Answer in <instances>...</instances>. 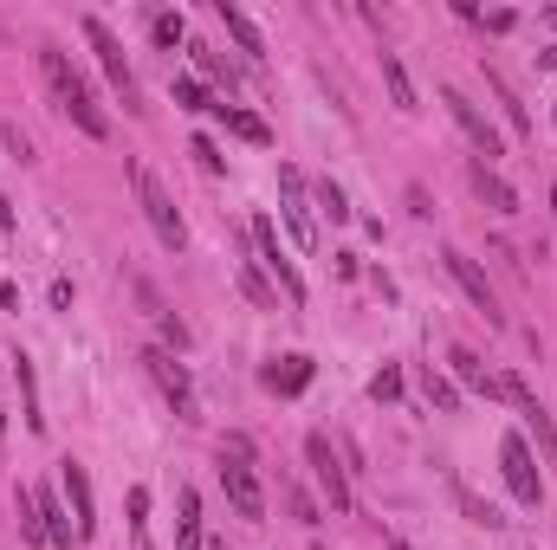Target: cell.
Masks as SVG:
<instances>
[{"mask_svg":"<svg viewBox=\"0 0 557 550\" xmlns=\"http://www.w3.org/2000/svg\"><path fill=\"white\" fill-rule=\"evenodd\" d=\"M318 201L331 208V220H350V201H344V188H337V182H318Z\"/></svg>","mask_w":557,"mask_h":550,"instance_id":"31","label":"cell"},{"mask_svg":"<svg viewBox=\"0 0 557 550\" xmlns=\"http://www.w3.org/2000/svg\"><path fill=\"white\" fill-rule=\"evenodd\" d=\"M201 544V499L195 492H182V550Z\"/></svg>","mask_w":557,"mask_h":550,"instance_id":"27","label":"cell"},{"mask_svg":"<svg viewBox=\"0 0 557 550\" xmlns=\"http://www.w3.org/2000/svg\"><path fill=\"white\" fill-rule=\"evenodd\" d=\"M370 395H376V402H402V369H376V376H370Z\"/></svg>","mask_w":557,"mask_h":550,"instance_id":"28","label":"cell"},{"mask_svg":"<svg viewBox=\"0 0 557 550\" xmlns=\"http://www.w3.org/2000/svg\"><path fill=\"white\" fill-rule=\"evenodd\" d=\"M240 292H247V298H253V305H260V311H279V292H273V285H266V272L253 266V259H240Z\"/></svg>","mask_w":557,"mask_h":550,"instance_id":"20","label":"cell"},{"mask_svg":"<svg viewBox=\"0 0 557 550\" xmlns=\"http://www.w3.org/2000/svg\"><path fill=\"white\" fill-rule=\"evenodd\" d=\"M39 525H46V544H59V550H72V544H85L78 538V525H72V512H65L59 499H52V492H39Z\"/></svg>","mask_w":557,"mask_h":550,"instance_id":"15","label":"cell"},{"mask_svg":"<svg viewBox=\"0 0 557 550\" xmlns=\"http://www.w3.org/2000/svg\"><path fill=\"white\" fill-rule=\"evenodd\" d=\"M441 259H447V272H454V279H460V292H467L473 305H480V318H486V324H506V311H499V298H493V285H486V272L473 266V259L460 253V246H447Z\"/></svg>","mask_w":557,"mask_h":550,"instance_id":"10","label":"cell"},{"mask_svg":"<svg viewBox=\"0 0 557 550\" xmlns=\"http://www.w3.org/2000/svg\"><path fill=\"white\" fill-rule=\"evenodd\" d=\"M0 447H7V415H0Z\"/></svg>","mask_w":557,"mask_h":550,"instance_id":"35","label":"cell"},{"mask_svg":"<svg viewBox=\"0 0 557 550\" xmlns=\"http://www.w3.org/2000/svg\"><path fill=\"white\" fill-rule=\"evenodd\" d=\"M454 499H460V512H467V518H473V525H486V531H499V525H506V518H499V512H493V505H486V499H480V492H467V486H454Z\"/></svg>","mask_w":557,"mask_h":550,"instance_id":"22","label":"cell"},{"mask_svg":"<svg viewBox=\"0 0 557 550\" xmlns=\"http://www.w3.org/2000/svg\"><path fill=\"white\" fill-rule=\"evenodd\" d=\"M137 201H143V220H149V233H156V240H162V246H169V253H175V246L188 240V227H182V214H175V201L162 195V182H156V175L143 169V162H137Z\"/></svg>","mask_w":557,"mask_h":550,"instance_id":"4","label":"cell"},{"mask_svg":"<svg viewBox=\"0 0 557 550\" xmlns=\"http://www.w3.org/2000/svg\"><path fill=\"white\" fill-rule=\"evenodd\" d=\"M85 39H91V52H98V65L111 72V85L124 91V104H137V78H130V59H124V46H117V33L104 20H85Z\"/></svg>","mask_w":557,"mask_h":550,"instance_id":"9","label":"cell"},{"mask_svg":"<svg viewBox=\"0 0 557 550\" xmlns=\"http://www.w3.org/2000/svg\"><path fill=\"white\" fill-rule=\"evenodd\" d=\"M13 376H20V415L33 434H46V415H39V382H33V363L26 356H13Z\"/></svg>","mask_w":557,"mask_h":550,"instance_id":"18","label":"cell"},{"mask_svg":"<svg viewBox=\"0 0 557 550\" xmlns=\"http://www.w3.org/2000/svg\"><path fill=\"white\" fill-rule=\"evenodd\" d=\"M188 156H195V162H201V169H208V175H221V169H227V156H221V149L208 143V136H195V143H188Z\"/></svg>","mask_w":557,"mask_h":550,"instance_id":"29","label":"cell"},{"mask_svg":"<svg viewBox=\"0 0 557 550\" xmlns=\"http://www.w3.org/2000/svg\"><path fill=\"white\" fill-rule=\"evenodd\" d=\"M188 52H195V65H201L208 78H221V72H227V65H221V52H214V46H201V39H188ZM227 78H234V72H227Z\"/></svg>","mask_w":557,"mask_h":550,"instance_id":"30","label":"cell"},{"mask_svg":"<svg viewBox=\"0 0 557 550\" xmlns=\"http://www.w3.org/2000/svg\"><path fill=\"white\" fill-rule=\"evenodd\" d=\"M221 486H227L240 518H266V492H260V479H253V466L240 460V453H221Z\"/></svg>","mask_w":557,"mask_h":550,"instance_id":"8","label":"cell"},{"mask_svg":"<svg viewBox=\"0 0 557 550\" xmlns=\"http://www.w3.org/2000/svg\"><path fill=\"white\" fill-rule=\"evenodd\" d=\"M214 117H221L227 130L240 136V143H273V130H266V123L253 117V110H227V104H214Z\"/></svg>","mask_w":557,"mask_h":550,"instance_id":"19","label":"cell"},{"mask_svg":"<svg viewBox=\"0 0 557 550\" xmlns=\"http://www.w3.org/2000/svg\"><path fill=\"white\" fill-rule=\"evenodd\" d=\"M467 182H473V195H480L493 214H519V188H512L506 175H493V162H473Z\"/></svg>","mask_w":557,"mask_h":550,"instance_id":"13","label":"cell"},{"mask_svg":"<svg viewBox=\"0 0 557 550\" xmlns=\"http://www.w3.org/2000/svg\"><path fill=\"white\" fill-rule=\"evenodd\" d=\"M39 72H46V85H52V98H59V110H65V117H72L85 136H91V143H104V136H111V117L98 110L91 85L72 72V59H65L59 46H39Z\"/></svg>","mask_w":557,"mask_h":550,"instance_id":"1","label":"cell"},{"mask_svg":"<svg viewBox=\"0 0 557 550\" xmlns=\"http://www.w3.org/2000/svg\"><path fill=\"white\" fill-rule=\"evenodd\" d=\"M0 305H7V311L20 305V285H7V279H0Z\"/></svg>","mask_w":557,"mask_h":550,"instance_id":"34","label":"cell"},{"mask_svg":"<svg viewBox=\"0 0 557 550\" xmlns=\"http://www.w3.org/2000/svg\"><path fill=\"white\" fill-rule=\"evenodd\" d=\"M499 466H506V486H512V499H519V505L545 499V479H538V460H532V440H525V434L499 440Z\"/></svg>","mask_w":557,"mask_h":550,"instance_id":"5","label":"cell"},{"mask_svg":"<svg viewBox=\"0 0 557 550\" xmlns=\"http://www.w3.org/2000/svg\"><path fill=\"white\" fill-rule=\"evenodd\" d=\"M156 330H162V350H169V356L188 350V324L175 318V311H156Z\"/></svg>","mask_w":557,"mask_h":550,"instance_id":"24","label":"cell"},{"mask_svg":"<svg viewBox=\"0 0 557 550\" xmlns=\"http://www.w3.org/2000/svg\"><path fill=\"white\" fill-rule=\"evenodd\" d=\"M143 369L156 376V389L169 395V408H175V415H182V421H201V408H195V389H188V369L175 363L169 350H143Z\"/></svg>","mask_w":557,"mask_h":550,"instance_id":"6","label":"cell"},{"mask_svg":"<svg viewBox=\"0 0 557 550\" xmlns=\"http://www.w3.org/2000/svg\"><path fill=\"white\" fill-rule=\"evenodd\" d=\"M305 460H311V473H318V486H324V499H331V512L344 518L357 499H350V466L337 460L331 434H305Z\"/></svg>","mask_w":557,"mask_h":550,"instance_id":"2","label":"cell"},{"mask_svg":"<svg viewBox=\"0 0 557 550\" xmlns=\"http://www.w3.org/2000/svg\"><path fill=\"white\" fill-rule=\"evenodd\" d=\"M149 33H156V46H182V39H188V20H182V13H156V20H149Z\"/></svg>","mask_w":557,"mask_h":550,"instance_id":"25","label":"cell"},{"mask_svg":"<svg viewBox=\"0 0 557 550\" xmlns=\"http://www.w3.org/2000/svg\"><path fill=\"white\" fill-rule=\"evenodd\" d=\"M59 486H65V505H72V525H78V538H91V531H98V499H91V479H85V466H78V460H65Z\"/></svg>","mask_w":557,"mask_h":550,"instance_id":"12","label":"cell"},{"mask_svg":"<svg viewBox=\"0 0 557 550\" xmlns=\"http://www.w3.org/2000/svg\"><path fill=\"white\" fill-rule=\"evenodd\" d=\"M175 104H182V110H214V98H208L201 78H175Z\"/></svg>","mask_w":557,"mask_h":550,"instance_id":"26","label":"cell"},{"mask_svg":"<svg viewBox=\"0 0 557 550\" xmlns=\"http://www.w3.org/2000/svg\"><path fill=\"white\" fill-rule=\"evenodd\" d=\"M447 363H454V376L467 382L473 395H486V402H499V395H506V389H499V376H493V369H480V356H473V350H460V343H454V350H447Z\"/></svg>","mask_w":557,"mask_h":550,"instance_id":"14","label":"cell"},{"mask_svg":"<svg viewBox=\"0 0 557 550\" xmlns=\"http://www.w3.org/2000/svg\"><path fill=\"white\" fill-rule=\"evenodd\" d=\"M551 26H557V7H551Z\"/></svg>","mask_w":557,"mask_h":550,"instance_id":"36","label":"cell"},{"mask_svg":"<svg viewBox=\"0 0 557 550\" xmlns=\"http://www.w3.org/2000/svg\"><path fill=\"white\" fill-rule=\"evenodd\" d=\"M266 389L273 395H305L311 389V356H279V363L266 369Z\"/></svg>","mask_w":557,"mask_h":550,"instance_id":"16","label":"cell"},{"mask_svg":"<svg viewBox=\"0 0 557 550\" xmlns=\"http://www.w3.org/2000/svg\"><path fill=\"white\" fill-rule=\"evenodd\" d=\"M143 518H149V492H143V486H130V525L143 531Z\"/></svg>","mask_w":557,"mask_h":550,"instance_id":"33","label":"cell"},{"mask_svg":"<svg viewBox=\"0 0 557 550\" xmlns=\"http://www.w3.org/2000/svg\"><path fill=\"white\" fill-rule=\"evenodd\" d=\"M214 13H221V20H227V33H234V46L247 52V59H260V52H266V46H260V26H253L247 13L234 7V0H214Z\"/></svg>","mask_w":557,"mask_h":550,"instance_id":"17","label":"cell"},{"mask_svg":"<svg viewBox=\"0 0 557 550\" xmlns=\"http://www.w3.org/2000/svg\"><path fill=\"white\" fill-rule=\"evenodd\" d=\"M428 402H434V408H454V382L434 376V369H428Z\"/></svg>","mask_w":557,"mask_h":550,"instance_id":"32","label":"cell"},{"mask_svg":"<svg viewBox=\"0 0 557 550\" xmlns=\"http://www.w3.org/2000/svg\"><path fill=\"white\" fill-rule=\"evenodd\" d=\"M253 240H260V266L273 272V279L285 285V298H292V305H305V279H298V266L292 259H285V246H279V227H273V214H260L253 220Z\"/></svg>","mask_w":557,"mask_h":550,"instance_id":"7","label":"cell"},{"mask_svg":"<svg viewBox=\"0 0 557 550\" xmlns=\"http://www.w3.org/2000/svg\"><path fill=\"white\" fill-rule=\"evenodd\" d=\"M441 104H447V117H454V123H460V130H467V143H473V149H480V162H493V156H506V136H499V130H493V117H486V110H480V104H473V98H467V91H454V85H447V91H441Z\"/></svg>","mask_w":557,"mask_h":550,"instance_id":"3","label":"cell"},{"mask_svg":"<svg viewBox=\"0 0 557 550\" xmlns=\"http://www.w3.org/2000/svg\"><path fill=\"white\" fill-rule=\"evenodd\" d=\"M383 78H389V98H396V110H415V85H409V72H402L396 52H383Z\"/></svg>","mask_w":557,"mask_h":550,"instance_id":"21","label":"cell"},{"mask_svg":"<svg viewBox=\"0 0 557 550\" xmlns=\"http://www.w3.org/2000/svg\"><path fill=\"white\" fill-rule=\"evenodd\" d=\"M279 188H285V201H279L285 227H292V240L311 253V246H318V227H311V208H305V182H298V169H279Z\"/></svg>","mask_w":557,"mask_h":550,"instance_id":"11","label":"cell"},{"mask_svg":"<svg viewBox=\"0 0 557 550\" xmlns=\"http://www.w3.org/2000/svg\"><path fill=\"white\" fill-rule=\"evenodd\" d=\"M279 492H285V505H292V518H298V525H324V518H318V505H311V492H305V486H292V479H279Z\"/></svg>","mask_w":557,"mask_h":550,"instance_id":"23","label":"cell"}]
</instances>
